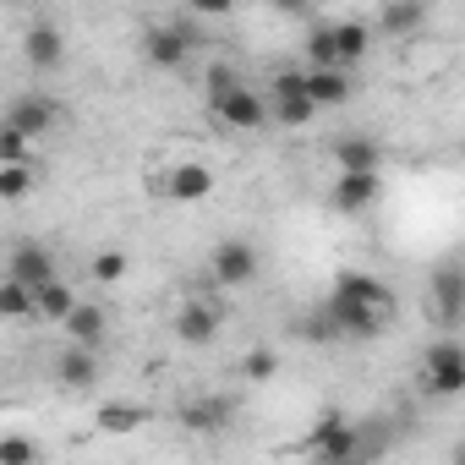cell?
<instances>
[{
	"label": "cell",
	"instance_id": "3957f363",
	"mask_svg": "<svg viewBox=\"0 0 465 465\" xmlns=\"http://www.w3.org/2000/svg\"><path fill=\"white\" fill-rule=\"evenodd\" d=\"M208 110H213V121H219V126H230V132H258V126H269V121H274V115H269V99H263L258 88H247V83H242L236 94L213 99Z\"/></svg>",
	"mask_w": 465,
	"mask_h": 465
},
{
	"label": "cell",
	"instance_id": "d6a6232c",
	"mask_svg": "<svg viewBox=\"0 0 465 465\" xmlns=\"http://www.w3.org/2000/svg\"><path fill=\"white\" fill-rule=\"evenodd\" d=\"M454 465H465V438H460V443H454Z\"/></svg>",
	"mask_w": 465,
	"mask_h": 465
},
{
	"label": "cell",
	"instance_id": "4dcf8cb0",
	"mask_svg": "<svg viewBox=\"0 0 465 465\" xmlns=\"http://www.w3.org/2000/svg\"><path fill=\"white\" fill-rule=\"evenodd\" d=\"M34 460H39V449L28 438H17V432L0 438V465H34Z\"/></svg>",
	"mask_w": 465,
	"mask_h": 465
},
{
	"label": "cell",
	"instance_id": "2e32d148",
	"mask_svg": "<svg viewBox=\"0 0 465 465\" xmlns=\"http://www.w3.org/2000/svg\"><path fill=\"white\" fill-rule=\"evenodd\" d=\"M351 94H356V83H351V72H307V99L318 104V110H340V104H351Z\"/></svg>",
	"mask_w": 465,
	"mask_h": 465
},
{
	"label": "cell",
	"instance_id": "cb8c5ba5",
	"mask_svg": "<svg viewBox=\"0 0 465 465\" xmlns=\"http://www.w3.org/2000/svg\"><path fill=\"white\" fill-rule=\"evenodd\" d=\"M340 66V50H334V23H318L307 28V72H334ZM345 72V66H340Z\"/></svg>",
	"mask_w": 465,
	"mask_h": 465
},
{
	"label": "cell",
	"instance_id": "7c38bea8",
	"mask_svg": "<svg viewBox=\"0 0 465 465\" xmlns=\"http://www.w3.org/2000/svg\"><path fill=\"white\" fill-rule=\"evenodd\" d=\"M230 416H236V405L224 394H197L181 405V427H192V432H219V427H230Z\"/></svg>",
	"mask_w": 465,
	"mask_h": 465
},
{
	"label": "cell",
	"instance_id": "603a6c76",
	"mask_svg": "<svg viewBox=\"0 0 465 465\" xmlns=\"http://www.w3.org/2000/svg\"><path fill=\"white\" fill-rule=\"evenodd\" d=\"M367 45H372V28H367V23H356V17H351V23H334V50H340V66H345V72L367 55Z\"/></svg>",
	"mask_w": 465,
	"mask_h": 465
},
{
	"label": "cell",
	"instance_id": "30bf717a",
	"mask_svg": "<svg viewBox=\"0 0 465 465\" xmlns=\"http://www.w3.org/2000/svg\"><path fill=\"white\" fill-rule=\"evenodd\" d=\"M334 302H351V307H367V312H394V296L372 280V274H340L334 280Z\"/></svg>",
	"mask_w": 465,
	"mask_h": 465
},
{
	"label": "cell",
	"instance_id": "836d02e7",
	"mask_svg": "<svg viewBox=\"0 0 465 465\" xmlns=\"http://www.w3.org/2000/svg\"><path fill=\"white\" fill-rule=\"evenodd\" d=\"M318 465H361V460H318Z\"/></svg>",
	"mask_w": 465,
	"mask_h": 465
},
{
	"label": "cell",
	"instance_id": "d6986e66",
	"mask_svg": "<svg viewBox=\"0 0 465 465\" xmlns=\"http://www.w3.org/2000/svg\"><path fill=\"white\" fill-rule=\"evenodd\" d=\"M66 345H83V351H99L104 345V307L83 302L72 318H66Z\"/></svg>",
	"mask_w": 465,
	"mask_h": 465
},
{
	"label": "cell",
	"instance_id": "f546056e",
	"mask_svg": "<svg viewBox=\"0 0 465 465\" xmlns=\"http://www.w3.org/2000/svg\"><path fill=\"white\" fill-rule=\"evenodd\" d=\"M203 88H208V104H213V99H224V94H236V88H242V77L230 72V66H219V61H213V66H208V77H203Z\"/></svg>",
	"mask_w": 465,
	"mask_h": 465
},
{
	"label": "cell",
	"instance_id": "7a4b0ae2",
	"mask_svg": "<svg viewBox=\"0 0 465 465\" xmlns=\"http://www.w3.org/2000/svg\"><path fill=\"white\" fill-rule=\"evenodd\" d=\"M427 312H432L443 329L465 323V269H460V263H438V269H432V280H427Z\"/></svg>",
	"mask_w": 465,
	"mask_h": 465
},
{
	"label": "cell",
	"instance_id": "4316f807",
	"mask_svg": "<svg viewBox=\"0 0 465 465\" xmlns=\"http://www.w3.org/2000/svg\"><path fill=\"white\" fill-rule=\"evenodd\" d=\"M126 269H132V258H126L121 247H104V252H94V263H88V274H94L99 285H121Z\"/></svg>",
	"mask_w": 465,
	"mask_h": 465
},
{
	"label": "cell",
	"instance_id": "5b68a950",
	"mask_svg": "<svg viewBox=\"0 0 465 465\" xmlns=\"http://www.w3.org/2000/svg\"><path fill=\"white\" fill-rule=\"evenodd\" d=\"M219 323H224V307H219V302L192 296V302L175 307V340H181V345H213V340H219Z\"/></svg>",
	"mask_w": 465,
	"mask_h": 465
},
{
	"label": "cell",
	"instance_id": "ac0fdd59",
	"mask_svg": "<svg viewBox=\"0 0 465 465\" xmlns=\"http://www.w3.org/2000/svg\"><path fill=\"white\" fill-rule=\"evenodd\" d=\"M329 203H334L340 213H361V208H372V203H378V175H334Z\"/></svg>",
	"mask_w": 465,
	"mask_h": 465
},
{
	"label": "cell",
	"instance_id": "277c9868",
	"mask_svg": "<svg viewBox=\"0 0 465 465\" xmlns=\"http://www.w3.org/2000/svg\"><path fill=\"white\" fill-rule=\"evenodd\" d=\"M307 449H312L318 460H356L361 432H356L340 411H329V416H318V421L307 427Z\"/></svg>",
	"mask_w": 465,
	"mask_h": 465
},
{
	"label": "cell",
	"instance_id": "9c48e42d",
	"mask_svg": "<svg viewBox=\"0 0 465 465\" xmlns=\"http://www.w3.org/2000/svg\"><path fill=\"white\" fill-rule=\"evenodd\" d=\"M159 192H164L170 203H203V197L213 192V170L197 164V159H181V164H170V170L159 175Z\"/></svg>",
	"mask_w": 465,
	"mask_h": 465
},
{
	"label": "cell",
	"instance_id": "5bb4252c",
	"mask_svg": "<svg viewBox=\"0 0 465 465\" xmlns=\"http://www.w3.org/2000/svg\"><path fill=\"white\" fill-rule=\"evenodd\" d=\"M334 164H340V175H378L383 148L372 137H340L334 143Z\"/></svg>",
	"mask_w": 465,
	"mask_h": 465
},
{
	"label": "cell",
	"instance_id": "e0dca14e",
	"mask_svg": "<svg viewBox=\"0 0 465 465\" xmlns=\"http://www.w3.org/2000/svg\"><path fill=\"white\" fill-rule=\"evenodd\" d=\"M323 307H329L340 340H372V334L383 329V312H367V307H351V302H334V296H329Z\"/></svg>",
	"mask_w": 465,
	"mask_h": 465
},
{
	"label": "cell",
	"instance_id": "52a82bcc",
	"mask_svg": "<svg viewBox=\"0 0 465 465\" xmlns=\"http://www.w3.org/2000/svg\"><path fill=\"white\" fill-rule=\"evenodd\" d=\"M186 50H192V28H186V23H153V28L143 34V55H148L153 66H164V72H175V66L186 61Z\"/></svg>",
	"mask_w": 465,
	"mask_h": 465
},
{
	"label": "cell",
	"instance_id": "ffe728a7",
	"mask_svg": "<svg viewBox=\"0 0 465 465\" xmlns=\"http://www.w3.org/2000/svg\"><path fill=\"white\" fill-rule=\"evenodd\" d=\"M94 427H99V432H110V438H132L137 427H148V411H143V405L104 400V405H99V416H94Z\"/></svg>",
	"mask_w": 465,
	"mask_h": 465
},
{
	"label": "cell",
	"instance_id": "9a60e30c",
	"mask_svg": "<svg viewBox=\"0 0 465 465\" xmlns=\"http://www.w3.org/2000/svg\"><path fill=\"white\" fill-rule=\"evenodd\" d=\"M23 55H28L39 72H55V66H61V55H66L61 28H55V23H34V28H28V39H23Z\"/></svg>",
	"mask_w": 465,
	"mask_h": 465
},
{
	"label": "cell",
	"instance_id": "44dd1931",
	"mask_svg": "<svg viewBox=\"0 0 465 465\" xmlns=\"http://www.w3.org/2000/svg\"><path fill=\"white\" fill-rule=\"evenodd\" d=\"M34 296H39V318H45V323H61V329H66V318H72V312L83 307V296H77V291H72L66 280L45 285V291H34Z\"/></svg>",
	"mask_w": 465,
	"mask_h": 465
},
{
	"label": "cell",
	"instance_id": "4fadbf2b",
	"mask_svg": "<svg viewBox=\"0 0 465 465\" xmlns=\"http://www.w3.org/2000/svg\"><path fill=\"white\" fill-rule=\"evenodd\" d=\"M55 378H61V389L88 394V389L99 383V356H94V351H83V345H66V351L55 356Z\"/></svg>",
	"mask_w": 465,
	"mask_h": 465
},
{
	"label": "cell",
	"instance_id": "1f68e13d",
	"mask_svg": "<svg viewBox=\"0 0 465 465\" xmlns=\"http://www.w3.org/2000/svg\"><path fill=\"white\" fill-rule=\"evenodd\" d=\"M242 372H247L252 383H269V378L280 372V356H274V351H252V356L242 361Z\"/></svg>",
	"mask_w": 465,
	"mask_h": 465
},
{
	"label": "cell",
	"instance_id": "f1b7e54d",
	"mask_svg": "<svg viewBox=\"0 0 465 465\" xmlns=\"http://www.w3.org/2000/svg\"><path fill=\"white\" fill-rule=\"evenodd\" d=\"M28 148H34V137L0 126V164H28Z\"/></svg>",
	"mask_w": 465,
	"mask_h": 465
},
{
	"label": "cell",
	"instance_id": "6da1fadb",
	"mask_svg": "<svg viewBox=\"0 0 465 465\" xmlns=\"http://www.w3.org/2000/svg\"><path fill=\"white\" fill-rule=\"evenodd\" d=\"M421 389H427V394H438V400L465 394V345H460V340H432V345H427Z\"/></svg>",
	"mask_w": 465,
	"mask_h": 465
},
{
	"label": "cell",
	"instance_id": "ba28073f",
	"mask_svg": "<svg viewBox=\"0 0 465 465\" xmlns=\"http://www.w3.org/2000/svg\"><path fill=\"white\" fill-rule=\"evenodd\" d=\"M55 121H61V104L50 94H23L6 110V126L23 132V137H45V132H55Z\"/></svg>",
	"mask_w": 465,
	"mask_h": 465
},
{
	"label": "cell",
	"instance_id": "83f0119b",
	"mask_svg": "<svg viewBox=\"0 0 465 465\" xmlns=\"http://www.w3.org/2000/svg\"><path fill=\"white\" fill-rule=\"evenodd\" d=\"M28 186H34V164H0V197L6 203H17Z\"/></svg>",
	"mask_w": 465,
	"mask_h": 465
},
{
	"label": "cell",
	"instance_id": "8992f818",
	"mask_svg": "<svg viewBox=\"0 0 465 465\" xmlns=\"http://www.w3.org/2000/svg\"><path fill=\"white\" fill-rule=\"evenodd\" d=\"M208 274L219 280V285H247L252 274H258V247L252 242H219L213 252H208Z\"/></svg>",
	"mask_w": 465,
	"mask_h": 465
},
{
	"label": "cell",
	"instance_id": "484cf974",
	"mask_svg": "<svg viewBox=\"0 0 465 465\" xmlns=\"http://www.w3.org/2000/svg\"><path fill=\"white\" fill-rule=\"evenodd\" d=\"M269 115H274L280 126H312L318 104H312L307 94H296V99H269Z\"/></svg>",
	"mask_w": 465,
	"mask_h": 465
},
{
	"label": "cell",
	"instance_id": "7402d4cb",
	"mask_svg": "<svg viewBox=\"0 0 465 465\" xmlns=\"http://www.w3.org/2000/svg\"><path fill=\"white\" fill-rule=\"evenodd\" d=\"M421 23H427V6H416V0H394V6L378 12V28H383L389 39H405V34H416Z\"/></svg>",
	"mask_w": 465,
	"mask_h": 465
},
{
	"label": "cell",
	"instance_id": "d4e9b609",
	"mask_svg": "<svg viewBox=\"0 0 465 465\" xmlns=\"http://www.w3.org/2000/svg\"><path fill=\"white\" fill-rule=\"evenodd\" d=\"M0 312H6V318H39V296L23 280H6V285H0Z\"/></svg>",
	"mask_w": 465,
	"mask_h": 465
},
{
	"label": "cell",
	"instance_id": "8fae6325",
	"mask_svg": "<svg viewBox=\"0 0 465 465\" xmlns=\"http://www.w3.org/2000/svg\"><path fill=\"white\" fill-rule=\"evenodd\" d=\"M6 280H23L28 291H45V285H55L61 274H55V258L45 252V247H34V242H23L17 252H12V274Z\"/></svg>",
	"mask_w": 465,
	"mask_h": 465
}]
</instances>
